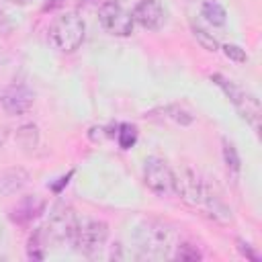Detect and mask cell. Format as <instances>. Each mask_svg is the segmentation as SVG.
<instances>
[{"label": "cell", "instance_id": "1", "mask_svg": "<svg viewBox=\"0 0 262 262\" xmlns=\"http://www.w3.org/2000/svg\"><path fill=\"white\" fill-rule=\"evenodd\" d=\"M174 192L190 207L201 209L205 215L219 223L231 221V209L209 188V184L190 168L174 172Z\"/></svg>", "mask_w": 262, "mask_h": 262}, {"label": "cell", "instance_id": "2", "mask_svg": "<svg viewBox=\"0 0 262 262\" xmlns=\"http://www.w3.org/2000/svg\"><path fill=\"white\" fill-rule=\"evenodd\" d=\"M135 248L139 252V258H168L176 248V233L168 223L160 219H143L135 229Z\"/></svg>", "mask_w": 262, "mask_h": 262}, {"label": "cell", "instance_id": "3", "mask_svg": "<svg viewBox=\"0 0 262 262\" xmlns=\"http://www.w3.org/2000/svg\"><path fill=\"white\" fill-rule=\"evenodd\" d=\"M84 37H86V25L78 12H63L55 16L49 25V41L61 53L76 51L84 43Z\"/></svg>", "mask_w": 262, "mask_h": 262}, {"label": "cell", "instance_id": "4", "mask_svg": "<svg viewBox=\"0 0 262 262\" xmlns=\"http://www.w3.org/2000/svg\"><path fill=\"white\" fill-rule=\"evenodd\" d=\"M211 82L217 84L223 90V94L235 106V111L239 113V117L246 119V123H250L258 131V127H260V102H258V98L252 92L244 90L233 80L225 78L223 74H211Z\"/></svg>", "mask_w": 262, "mask_h": 262}, {"label": "cell", "instance_id": "5", "mask_svg": "<svg viewBox=\"0 0 262 262\" xmlns=\"http://www.w3.org/2000/svg\"><path fill=\"white\" fill-rule=\"evenodd\" d=\"M108 239V225L100 219H80L72 246L86 258H94L102 252Z\"/></svg>", "mask_w": 262, "mask_h": 262}, {"label": "cell", "instance_id": "6", "mask_svg": "<svg viewBox=\"0 0 262 262\" xmlns=\"http://www.w3.org/2000/svg\"><path fill=\"white\" fill-rule=\"evenodd\" d=\"M78 215L74 213L72 207H66V205H59L51 211L45 227H43V233H45V239L47 244H55V246H66L74 242V235H76V229H78Z\"/></svg>", "mask_w": 262, "mask_h": 262}, {"label": "cell", "instance_id": "7", "mask_svg": "<svg viewBox=\"0 0 262 262\" xmlns=\"http://www.w3.org/2000/svg\"><path fill=\"white\" fill-rule=\"evenodd\" d=\"M98 23L106 33L115 37H129L135 27L131 12H127L125 6L115 0H104L98 6Z\"/></svg>", "mask_w": 262, "mask_h": 262}, {"label": "cell", "instance_id": "8", "mask_svg": "<svg viewBox=\"0 0 262 262\" xmlns=\"http://www.w3.org/2000/svg\"><path fill=\"white\" fill-rule=\"evenodd\" d=\"M143 182L158 196L174 194V170L166 164V160L151 156L143 166Z\"/></svg>", "mask_w": 262, "mask_h": 262}, {"label": "cell", "instance_id": "9", "mask_svg": "<svg viewBox=\"0 0 262 262\" xmlns=\"http://www.w3.org/2000/svg\"><path fill=\"white\" fill-rule=\"evenodd\" d=\"M33 102L35 94L27 84H10L0 96V104L6 115H25Z\"/></svg>", "mask_w": 262, "mask_h": 262}, {"label": "cell", "instance_id": "10", "mask_svg": "<svg viewBox=\"0 0 262 262\" xmlns=\"http://www.w3.org/2000/svg\"><path fill=\"white\" fill-rule=\"evenodd\" d=\"M133 23L139 25L145 31H158L164 25V6L160 4V0H139L131 12Z\"/></svg>", "mask_w": 262, "mask_h": 262}, {"label": "cell", "instance_id": "11", "mask_svg": "<svg viewBox=\"0 0 262 262\" xmlns=\"http://www.w3.org/2000/svg\"><path fill=\"white\" fill-rule=\"evenodd\" d=\"M31 182V174L20 168V166H12V168H4L0 170V196H14L18 192H23Z\"/></svg>", "mask_w": 262, "mask_h": 262}, {"label": "cell", "instance_id": "12", "mask_svg": "<svg viewBox=\"0 0 262 262\" xmlns=\"http://www.w3.org/2000/svg\"><path fill=\"white\" fill-rule=\"evenodd\" d=\"M45 211V201L39 199L37 194H29L25 199H20L16 203V207H12L10 211V219L16 225H29L33 223L37 217H41V213Z\"/></svg>", "mask_w": 262, "mask_h": 262}, {"label": "cell", "instance_id": "13", "mask_svg": "<svg viewBox=\"0 0 262 262\" xmlns=\"http://www.w3.org/2000/svg\"><path fill=\"white\" fill-rule=\"evenodd\" d=\"M47 246L49 244L45 239L43 227L33 229V233L29 235V242H27V258L29 260H43L47 254Z\"/></svg>", "mask_w": 262, "mask_h": 262}, {"label": "cell", "instance_id": "14", "mask_svg": "<svg viewBox=\"0 0 262 262\" xmlns=\"http://www.w3.org/2000/svg\"><path fill=\"white\" fill-rule=\"evenodd\" d=\"M201 14L205 16L207 23H211L215 27H221L227 20V12H225V8L217 0H205L201 4Z\"/></svg>", "mask_w": 262, "mask_h": 262}, {"label": "cell", "instance_id": "15", "mask_svg": "<svg viewBox=\"0 0 262 262\" xmlns=\"http://www.w3.org/2000/svg\"><path fill=\"white\" fill-rule=\"evenodd\" d=\"M221 145H223V162H225V168L227 172L237 178L239 176V170H242V160H239V154L235 149V145L229 141V139H221Z\"/></svg>", "mask_w": 262, "mask_h": 262}, {"label": "cell", "instance_id": "16", "mask_svg": "<svg viewBox=\"0 0 262 262\" xmlns=\"http://www.w3.org/2000/svg\"><path fill=\"white\" fill-rule=\"evenodd\" d=\"M115 137H117V143L121 149H131L135 143H137V137H139V131L135 125L131 123H121L115 131Z\"/></svg>", "mask_w": 262, "mask_h": 262}, {"label": "cell", "instance_id": "17", "mask_svg": "<svg viewBox=\"0 0 262 262\" xmlns=\"http://www.w3.org/2000/svg\"><path fill=\"white\" fill-rule=\"evenodd\" d=\"M16 141L25 149H35L39 143V131L35 125H23L16 129Z\"/></svg>", "mask_w": 262, "mask_h": 262}, {"label": "cell", "instance_id": "18", "mask_svg": "<svg viewBox=\"0 0 262 262\" xmlns=\"http://www.w3.org/2000/svg\"><path fill=\"white\" fill-rule=\"evenodd\" d=\"M190 29H192V35H194V39L199 41V45L203 47V49H207V51H217L219 49V41L211 35V33H207L203 27H199V25H190Z\"/></svg>", "mask_w": 262, "mask_h": 262}, {"label": "cell", "instance_id": "19", "mask_svg": "<svg viewBox=\"0 0 262 262\" xmlns=\"http://www.w3.org/2000/svg\"><path fill=\"white\" fill-rule=\"evenodd\" d=\"M174 256L178 260H201L203 258V254L192 244H176V254Z\"/></svg>", "mask_w": 262, "mask_h": 262}, {"label": "cell", "instance_id": "20", "mask_svg": "<svg viewBox=\"0 0 262 262\" xmlns=\"http://www.w3.org/2000/svg\"><path fill=\"white\" fill-rule=\"evenodd\" d=\"M221 49H223L225 57L231 59V61H235V63H246V61H248V53H246V49H242L239 45L227 43V45H223Z\"/></svg>", "mask_w": 262, "mask_h": 262}, {"label": "cell", "instance_id": "21", "mask_svg": "<svg viewBox=\"0 0 262 262\" xmlns=\"http://www.w3.org/2000/svg\"><path fill=\"white\" fill-rule=\"evenodd\" d=\"M237 250L248 258V260H252V262H260V254L248 244V242H244V239H237Z\"/></svg>", "mask_w": 262, "mask_h": 262}, {"label": "cell", "instance_id": "22", "mask_svg": "<svg viewBox=\"0 0 262 262\" xmlns=\"http://www.w3.org/2000/svg\"><path fill=\"white\" fill-rule=\"evenodd\" d=\"M74 176V170H70L66 176H61V178H57V182H53V184H49V188L53 190V192H61V188L63 186H68V182H70V178Z\"/></svg>", "mask_w": 262, "mask_h": 262}, {"label": "cell", "instance_id": "23", "mask_svg": "<svg viewBox=\"0 0 262 262\" xmlns=\"http://www.w3.org/2000/svg\"><path fill=\"white\" fill-rule=\"evenodd\" d=\"M6 139H8V129L4 125H0V147L6 143Z\"/></svg>", "mask_w": 262, "mask_h": 262}, {"label": "cell", "instance_id": "24", "mask_svg": "<svg viewBox=\"0 0 262 262\" xmlns=\"http://www.w3.org/2000/svg\"><path fill=\"white\" fill-rule=\"evenodd\" d=\"M10 4H14V6H27V4H31L33 0H8Z\"/></svg>", "mask_w": 262, "mask_h": 262}, {"label": "cell", "instance_id": "25", "mask_svg": "<svg viewBox=\"0 0 262 262\" xmlns=\"http://www.w3.org/2000/svg\"><path fill=\"white\" fill-rule=\"evenodd\" d=\"M66 0H47V6H61Z\"/></svg>", "mask_w": 262, "mask_h": 262}, {"label": "cell", "instance_id": "26", "mask_svg": "<svg viewBox=\"0 0 262 262\" xmlns=\"http://www.w3.org/2000/svg\"><path fill=\"white\" fill-rule=\"evenodd\" d=\"M0 239H2V225H0Z\"/></svg>", "mask_w": 262, "mask_h": 262}]
</instances>
